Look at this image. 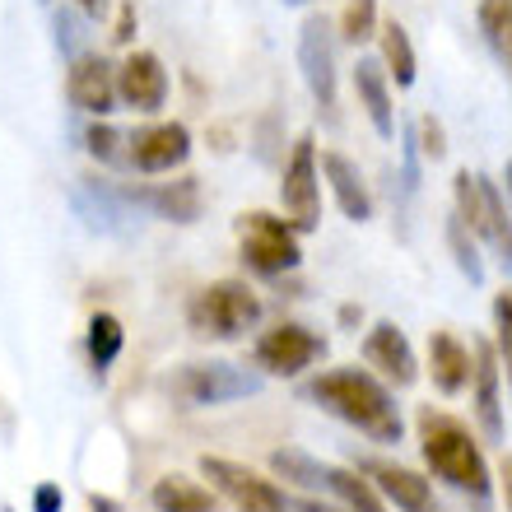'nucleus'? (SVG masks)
Here are the masks:
<instances>
[{"instance_id": "obj_22", "label": "nucleus", "mask_w": 512, "mask_h": 512, "mask_svg": "<svg viewBox=\"0 0 512 512\" xmlns=\"http://www.w3.org/2000/svg\"><path fill=\"white\" fill-rule=\"evenodd\" d=\"M378 42H382V66H387V75L396 80V89H410L415 84V42H410V33H405L396 19H387V24L378 28Z\"/></svg>"}, {"instance_id": "obj_34", "label": "nucleus", "mask_w": 512, "mask_h": 512, "mask_svg": "<svg viewBox=\"0 0 512 512\" xmlns=\"http://www.w3.org/2000/svg\"><path fill=\"white\" fill-rule=\"evenodd\" d=\"M294 512H345V508H331V503H322V499H303Z\"/></svg>"}, {"instance_id": "obj_35", "label": "nucleus", "mask_w": 512, "mask_h": 512, "mask_svg": "<svg viewBox=\"0 0 512 512\" xmlns=\"http://www.w3.org/2000/svg\"><path fill=\"white\" fill-rule=\"evenodd\" d=\"M499 475H503V499H508V512H512V457L503 461V471H499Z\"/></svg>"}, {"instance_id": "obj_5", "label": "nucleus", "mask_w": 512, "mask_h": 512, "mask_svg": "<svg viewBox=\"0 0 512 512\" xmlns=\"http://www.w3.org/2000/svg\"><path fill=\"white\" fill-rule=\"evenodd\" d=\"M238 243H243V261L256 275H284L303 261L298 229L280 215H266V210H252L238 219Z\"/></svg>"}, {"instance_id": "obj_38", "label": "nucleus", "mask_w": 512, "mask_h": 512, "mask_svg": "<svg viewBox=\"0 0 512 512\" xmlns=\"http://www.w3.org/2000/svg\"><path fill=\"white\" fill-rule=\"evenodd\" d=\"M294 5H308V0H294Z\"/></svg>"}, {"instance_id": "obj_18", "label": "nucleus", "mask_w": 512, "mask_h": 512, "mask_svg": "<svg viewBox=\"0 0 512 512\" xmlns=\"http://www.w3.org/2000/svg\"><path fill=\"white\" fill-rule=\"evenodd\" d=\"M429 378L443 396H461L475 378V359L452 331H433L429 336Z\"/></svg>"}, {"instance_id": "obj_31", "label": "nucleus", "mask_w": 512, "mask_h": 512, "mask_svg": "<svg viewBox=\"0 0 512 512\" xmlns=\"http://www.w3.org/2000/svg\"><path fill=\"white\" fill-rule=\"evenodd\" d=\"M415 131H419V149H424V159H443V154H447V140H443V126H438V117H429V112H424Z\"/></svg>"}, {"instance_id": "obj_32", "label": "nucleus", "mask_w": 512, "mask_h": 512, "mask_svg": "<svg viewBox=\"0 0 512 512\" xmlns=\"http://www.w3.org/2000/svg\"><path fill=\"white\" fill-rule=\"evenodd\" d=\"M61 489L56 485H38V494H33V512H61Z\"/></svg>"}, {"instance_id": "obj_37", "label": "nucleus", "mask_w": 512, "mask_h": 512, "mask_svg": "<svg viewBox=\"0 0 512 512\" xmlns=\"http://www.w3.org/2000/svg\"><path fill=\"white\" fill-rule=\"evenodd\" d=\"M503 191H508V210H512V159L503 163Z\"/></svg>"}, {"instance_id": "obj_6", "label": "nucleus", "mask_w": 512, "mask_h": 512, "mask_svg": "<svg viewBox=\"0 0 512 512\" xmlns=\"http://www.w3.org/2000/svg\"><path fill=\"white\" fill-rule=\"evenodd\" d=\"M280 205H284V219H289L298 233H308L322 224V168H317V140H312V135H298L294 154L284 159Z\"/></svg>"}, {"instance_id": "obj_33", "label": "nucleus", "mask_w": 512, "mask_h": 512, "mask_svg": "<svg viewBox=\"0 0 512 512\" xmlns=\"http://www.w3.org/2000/svg\"><path fill=\"white\" fill-rule=\"evenodd\" d=\"M131 28H135V5L126 0V5H122V19H117V33H112V38H117V42H131Z\"/></svg>"}, {"instance_id": "obj_26", "label": "nucleus", "mask_w": 512, "mask_h": 512, "mask_svg": "<svg viewBox=\"0 0 512 512\" xmlns=\"http://www.w3.org/2000/svg\"><path fill=\"white\" fill-rule=\"evenodd\" d=\"M122 322L112 317V312H94V322H89V364L94 373H108L117 364V354H122Z\"/></svg>"}, {"instance_id": "obj_1", "label": "nucleus", "mask_w": 512, "mask_h": 512, "mask_svg": "<svg viewBox=\"0 0 512 512\" xmlns=\"http://www.w3.org/2000/svg\"><path fill=\"white\" fill-rule=\"evenodd\" d=\"M303 396L322 405L326 415H336L340 424L373 438V443H401L405 424L401 410H396V396L368 368H326L303 387Z\"/></svg>"}, {"instance_id": "obj_3", "label": "nucleus", "mask_w": 512, "mask_h": 512, "mask_svg": "<svg viewBox=\"0 0 512 512\" xmlns=\"http://www.w3.org/2000/svg\"><path fill=\"white\" fill-rule=\"evenodd\" d=\"M452 201H457V219L466 224L475 243H485L489 256L503 270H512V219H508V201L499 196V187L485 173L461 168L452 182Z\"/></svg>"}, {"instance_id": "obj_10", "label": "nucleus", "mask_w": 512, "mask_h": 512, "mask_svg": "<svg viewBox=\"0 0 512 512\" xmlns=\"http://www.w3.org/2000/svg\"><path fill=\"white\" fill-rule=\"evenodd\" d=\"M298 66H303V84L317 98V108H336V38L322 14L303 19L298 28Z\"/></svg>"}, {"instance_id": "obj_36", "label": "nucleus", "mask_w": 512, "mask_h": 512, "mask_svg": "<svg viewBox=\"0 0 512 512\" xmlns=\"http://www.w3.org/2000/svg\"><path fill=\"white\" fill-rule=\"evenodd\" d=\"M75 5H80L84 14H103V10H108V0H75Z\"/></svg>"}, {"instance_id": "obj_29", "label": "nucleus", "mask_w": 512, "mask_h": 512, "mask_svg": "<svg viewBox=\"0 0 512 512\" xmlns=\"http://www.w3.org/2000/svg\"><path fill=\"white\" fill-rule=\"evenodd\" d=\"M494 331H499V354L508 364V378H512V289H503L494 298Z\"/></svg>"}, {"instance_id": "obj_23", "label": "nucleus", "mask_w": 512, "mask_h": 512, "mask_svg": "<svg viewBox=\"0 0 512 512\" xmlns=\"http://www.w3.org/2000/svg\"><path fill=\"white\" fill-rule=\"evenodd\" d=\"M480 33L512 80V0H480Z\"/></svg>"}, {"instance_id": "obj_20", "label": "nucleus", "mask_w": 512, "mask_h": 512, "mask_svg": "<svg viewBox=\"0 0 512 512\" xmlns=\"http://www.w3.org/2000/svg\"><path fill=\"white\" fill-rule=\"evenodd\" d=\"M326 494H336L345 512H387L378 485L364 480L359 471H350V466H331V475H326Z\"/></svg>"}, {"instance_id": "obj_30", "label": "nucleus", "mask_w": 512, "mask_h": 512, "mask_svg": "<svg viewBox=\"0 0 512 512\" xmlns=\"http://www.w3.org/2000/svg\"><path fill=\"white\" fill-rule=\"evenodd\" d=\"M89 140V149H94L98 159H108V163H117V159H131V154H122L117 145H131V140H122L117 131H108V126H94V131L84 135Z\"/></svg>"}, {"instance_id": "obj_15", "label": "nucleus", "mask_w": 512, "mask_h": 512, "mask_svg": "<svg viewBox=\"0 0 512 512\" xmlns=\"http://www.w3.org/2000/svg\"><path fill=\"white\" fill-rule=\"evenodd\" d=\"M475 419L489 443H503V391H499V345L475 340Z\"/></svg>"}, {"instance_id": "obj_17", "label": "nucleus", "mask_w": 512, "mask_h": 512, "mask_svg": "<svg viewBox=\"0 0 512 512\" xmlns=\"http://www.w3.org/2000/svg\"><path fill=\"white\" fill-rule=\"evenodd\" d=\"M322 173H326V182H331V196H336L340 215L354 219V224L373 219V196H368V182H364V173H359V163L336 154V149H326Z\"/></svg>"}, {"instance_id": "obj_11", "label": "nucleus", "mask_w": 512, "mask_h": 512, "mask_svg": "<svg viewBox=\"0 0 512 512\" xmlns=\"http://www.w3.org/2000/svg\"><path fill=\"white\" fill-rule=\"evenodd\" d=\"M66 98L70 108L89 112V117H108L112 103H117V70L94 52L75 56L66 70Z\"/></svg>"}, {"instance_id": "obj_2", "label": "nucleus", "mask_w": 512, "mask_h": 512, "mask_svg": "<svg viewBox=\"0 0 512 512\" xmlns=\"http://www.w3.org/2000/svg\"><path fill=\"white\" fill-rule=\"evenodd\" d=\"M415 429H419V452H424V461H429V471L438 480H447L461 494H471L475 503H485L494 494V475H489L485 452H480L475 433L457 415L419 405Z\"/></svg>"}, {"instance_id": "obj_16", "label": "nucleus", "mask_w": 512, "mask_h": 512, "mask_svg": "<svg viewBox=\"0 0 512 512\" xmlns=\"http://www.w3.org/2000/svg\"><path fill=\"white\" fill-rule=\"evenodd\" d=\"M368 475H373V485H378L382 499L396 503L401 512H443V508H438V499H433V485L419 471H410V466H396V461H373V466H368Z\"/></svg>"}, {"instance_id": "obj_14", "label": "nucleus", "mask_w": 512, "mask_h": 512, "mask_svg": "<svg viewBox=\"0 0 512 512\" xmlns=\"http://www.w3.org/2000/svg\"><path fill=\"white\" fill-rule=\"evenodd\" d=\"M364 359H368V368H378L391 387H410V382L419 378L415 350H410V340H405V331L396 322H378L368 331Z\"/></svg>"}, {"instance_id": "obj_28", "label": "nucleus", "mask_w": 512, "mask_h": 512, "mask_svg": "<svg viewBox=\"0 0 512 512\" xmlns=\"http://www.w3.org/2000/svg\"><path fill=\"white\" fill-rule=\"evenodd\" d=\"M447 243H452V252H457L461 275H471V284L485 280V266H480V256H475V243L466 238V224H461V219H452V229H447Z\"/></svg>"}, {"instance_id": "obj_19", "label": "nucleus", "mask_w": 512, "mask_h": 512, "mask_svg": "<svg viewBox=\"0 0 512 512\" xmlns=\"http://www.w3.org/2000/svg\"><path fill=\"white\" fill-rule=\"evenodd\" d=\"M354 94H359V108L368 112V122L382 140L396 135V108H391V75L382 61H359L354 66Z\"/></svg>"}, {"instance_id": "obj_21", "label": "nucleus", "mask_w": 512, "mask_h": 512, "mask_svg": "<svg viewBox=\"0 0 512 512\" xmlns=\"http://www.w3.org/2000/svg\"><path fill=\"white\" fill-rule=\"evenodd\" d=\"M149 503L159 512H215V499H210L196 480H187V475H163V480H154Z\"/></svg>"}, {"instance_id": "obj_27", "label": "nucleus", "mask_w": 512, "mask_h": 512, "mask_svg": "<svg viewBox=\"0 0 512 512\" xmlns=\"http://www.w3.org/2000/svg\"><path fill=\"white\" fill-rule=\"evenodd\" d=\"M378 38V0H345V10H340V42H359Z\"/></svg>"}, {"instance_id": "obj_8", "label": "nucleus", "mask_w": 512, "mask_h": 512, "mask_svg": "<svg viewBox=\"0 0 512 512\" xmlns=\"http://www.w3.org/2000/svg\"><path fill=\"white\" fill-rule=\"evenodd\" d=\"M201 475L210 485L224 494L238 512H289V499L280 489L261 480L256 471H247L243 461H229V457H201Z\"/></svg>"}, {"instance_id": "obj_7", "label": "nucleus", "mask_w": 512, "mask_h": 512, "mask_svg": "<svg viewBox=\"0 0 512 512\" xmlns=\"http://www.w3.org/2000/svg\"><path fill=\"white\" fill-rule=\"evenodd\" d=\"M168 391L182 405H229L243 401V396H256L261 378L238 364H187L182 373L168 378Z\"/></svg>"}, {"instance_id": "obj_24", "label": "nucleus", "mask_w": 512, "mask_h": 512, "mask_svg": "<svg viewBox=\"0 0 512 512\" xmlns=\"http://www.w3.org/2000/svg\"><path fill=\"white\" fill-rule=\"evenodd\" d=\"M270 471L280 475V480H289V485H298V489H326L331 466L317 461V457H308V452H298V447H280V452H270Z\"/></svg>"}, {"instance_id": "obj_4", "label": "nucleus", "mask_w": 512, "mask_h": 512, "mask_svg": "<svg viewBox=\"0 0 512 512\" xmlns=\"http://www.w3.org/2000/svg\"><path fill=\"white\" fill-rule=\"evenodd\" d=\"M261 322V298L247 280H215L187 303V326L205 340H238Z\"/></svg>"}, {"instance_id": "obj_13", "label": "nucleus", "mask_w": 512, "mask_h": 512, "mask_svg": "<svg viewBox=\"0 0 512 512\" xmlns=\"http://www.w3.org/2000/svg\"><path fill=\"white\" fill-rule=\"evenodd\" d=\"M117 98L135 112H159L168 103V70L154 52H131L117 66Z\"/></svg>"}, {"instance_id": "obj_9", "label": "nucleus", "mask_w": 512, "mask_h": 512, "mask_svg": "<svg viewBox=\"0 0 512 512\" xmlns=\"http://www.w3.org/2000/svg\"><path fill=\"white\" fill-rule=\"evenodd\" d=\"M322 354H326V340L298 322L270 326L266 336L256 340V364L266 368L270 378H298V373L312 368Z\"/></svg>"}, {"instance_id": "obj_25", "label": "nucleus", "mask_w": 512, "mask_h": 512, "mask_svg": "<svg viewBox=\"0 0 512 512\" xmlns=\"http://www.w3.org/2000/svg\"><path fill=\"white\" fill-rule=\"evenodd\" d=\"M163 219H177V224H191V219L201 215V187H196V177H182L173 187H159L145 196Z\"/></svg>"}, {"instance_id": "obj_12", "label": "nucleus", "mask_w": 512, "mask_h": 512, "mask_svg": "<svg viewBox=\"0 0 512 512\" xmlns=\"http://www.w3.org/2000/svg\"><path fill=\"white\" fill-rule=\"evenodd\" d=\"M191 154V131L182 122H159L131 135V163L140 173H173Z\"/></svg>"}]
</instances>
